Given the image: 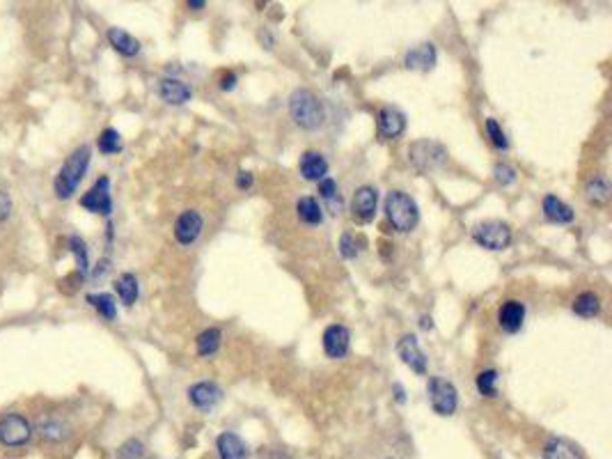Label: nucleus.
Instances as JSON below:
<instances>
[{
  "label": "nucleus",
  "mask_w": 612,
  "mask_h": 459,
  "mask_svg": "<svg viewBox=\"0 0 612 459\" xmlns=\"http://www.w3.org/2000/svg\"><path fill=\"white\" fill-rule=\"evenodd\" d=\"M299 170H301V175H303V179H308V181H319L323 179L328 175V161L323 159V154H319V152H305L303 157H301V163H299Z\"/></svg>",
  "instance_id": "a211bd4d"
},
{
  "label": "nucleus",
  "mask_w": 612,
  "mask_h": 459,
  "mask_svg": "<svg viewBox=\"0 0 612 459\" xmlns=\"http://www.w3.org/2000/svg\"><path fill=\"white\" fill-rule=\"evenodd\" d=\"M376 205H379V190L374 186H360L353 193L351 214L360 223H370L376 216Z\"/></svg>",
  "instance_id": "f8f14e48"
},
{
  "label": "nucleus",
  "mask_w": 612,
  "mask_h": 459,
  "mask_svg": "<svg viewBox=\"0 0 612 459\" xmlns=\"http://www.w3.org/2000/svg\"><path fill=\"white\" fill-rule=\"evenodd\" d=\"M87 303H90V306L97 310V313L101 315V317H106V319H115L117 317V303H115V297H112V294H108V292H101V294H87V299H85Z\"/></svg>",
  "instance_id": "bb28decb"
},
{
  "label": "nucleus",
  "mask_w": 612,
  "mask_h": 459,
  "mask_svg": "<svg viewBox=\"0 0 612 459\" xmlns=\"http://www.w3.org/2000/svg\"><path fill=\"white\" fill-rule=\"evenodd\" d=\"M427 393H429L431 409L438 415H452L459 406V393L452 381L443 377H431L427 384Z\"/></svg>",
  "instance_id": "423d86ee"
},
{
  "label": "nucleus",
  "mask_w": 612,
  "mask_h": 459,
  "mask_svg": "<svg viewBox=\"0 0 612 459\" xmlns=\"http://www.w3.org/2000/svg\"><path fill=\"white\" fill-rule=\"evenodd\" d=\"M186 5L190 7V10H204V5H207V3H204V0H188Z\"/></svg>",
  "instance_id": "79ce46f5"
},
{
  "label": "nucleus",
  "mask_w": 612,
  "mask_h": 459,
  "mask_svg": "<svg viewBox=\"0 0 612 459\" xmlns=\"http://www.w3.org/2000/svg\"><path fill=\"white\" fill-rule=\"evenodd\" d=\"M97 147L101 154H117L122 152V136L117 129H103L99 141H97Z\"/></svg>",
  "instance_id": "c756f323"
},
{
  "label": "nucleus",
  "mask_w": 612,
  "mask_h": 459,
  "mask_svg": "<svg viewBox=\"0 0 612 459\" xmlns=\"http://www.w3.org/2000/svg\"><path fill=\"white\" fill-rule=\"evenodd\" d=\"M87 166H90V147L87 145L78 147V150L69 154L53 181V190L60 200H69L76 193L78 184H81L87 172Z\"/></svg>",
  "instance_id": "f257e3e1"
},
{
  "label": "nucleus",
  "mask_w": 612,
  "mask_h": 459,
  "mask_svg": "<svg viewBox=\"0 0 612 459\" xmlns=\"http://www.w3.org/2000/svg\"><path fill=\"white\" fill-rule=\"evenodd\" d=\"M289 115L301 129H308L314 131L323 124L326 119V110H323V103L319 97L310 90H294L289 97Z\"/></svg>",
  "instance_id": "f03ea898"
},
{
  "label": "nucleus",
  "mask_w": 612,
  "mask_h": 459,
  "mask_svg": "<svg viewBox=\"0 0 612 459\" xmlns=\"http://www.w3.org/2000/svg\"><path fill=\"white\" fill-rule=\"evenodd\" d=\"M475 384H477V391H479V395H482V397H495L497 395V388H495V384H497V372L495 370L479 372Z\"/></svg>",
  "instance_id": "473e14b6"
},
{
  "label": "nucleus",
  "mask_w": 612,
  "mask_h": 459,
  "mask_svg": "<svg viewBox=\"0 0 612 459\" xmlns=\"http://www.w3.org/2000/svg\"><path fill=\"white\" fill-rule=\"evenodd\" d=\"M202 228H204L202 216H200L195 209H186V212L179 214L177 221H174V239H177L181 246H190V244H195L200 235H202Z\"/></svg>",
  "instance_id": "1a4fd4ad"
},
{
  "label": "nucleus",
  "mask_w": 612,
  "mask_h": 459,
  "mask_svg": "<svg viewBox=\"0 0 612 459\" xmlns=\"http://www.w3.org/2000/svg\"><path fill=\"white\" fill-rule=\"evenodd\" d=\"M216 450L221 459H248L250 457L246 441L239 434H234V432H223L216 441Z\"/></svg>",
  "instance_id": "f3484780"
},
{
  "label": "nucleus",
  "mask_w": 612,
  "mask_h": 459,
  "mask_svg": "<svg viewBox=\"0 0 612 459\" xmlns=\"http://www.w3.org/2000/svg\"><path fill=\"white\" fill-rule=\"evenodd\" d=\"M159 94L165 103H172V106H181V103L190 101L193 97V90L188 88L186 83L179 79H163L159 83Z\"/></svg>",
  "instance_id": "aec40b11"
},
{
  "label": "nucleus",
  "mask_w": 612,
  "mask_h": 459,
  "mask_svg": "<svg viewBox=\"0 0 612 459\" xmlns=\"http://www.w3.org/2000/svg\"><path fill=\"white\" fill-rule=\"evenodd\" d=\"M252 181H255V177H252V172L241 170L239 175H237V186H239V188H250V186H252Z\"/></svg>",
  "instance_id": "58836bf2"
},
{
  "label": "nucleus",
  "mask_w": 612,
  "mask_h": 459,
  "mask_svg": "<svg viewBox=\"0 0 612 459\" xmlns=\"http://www.w3.org/2000/svg\"><path fill=\"white\" fill-rule=\"evenodd\" d=\"M419 326H422V328H424V331H431V328H434V319L424 315L422 319H419Z\"/></svg>",
  "instance_id": "a19ab883"
},
{
  "label": "nucleus",
  "mask_w": 612,
  "mask_h": 459,
  "mask_svg": "<svg viewBox=\"0 0 612 459\" xmlns=\"http://www.w3.org/2000/svg\"><path fill=\"white\" fill-rule=\"evenodd\" d=\"M493 175H495V181L502 186H509L516 181V170L509 166V163H497V166L493 168Z\"/></svg>",
  "instance_id": "c9c22d12"
},
{
  "label": "nucleus",
  "mask_w": 612,
  "mask_h": 459,
  "mask_svg": "<svg viewBox=\"0 0 612 459\" xmlns=\"http://www.w3.org/2000/svg\"><path fill=\"white\" fill-rule=\"evenodd\" d=\"M234 85H237V76H234L232 72H230V74H225L223 79H221V90H225V92L234 90Z\"/></svg>",
  "instance_id": "ea45409f"
},
{
  "label": "nucleus",
  "mask_w": 612,
  "mask_h": 459,
  "mask_svg": "<svg viewBox=\"0 0 612 459\" xmlns=\"http://www.w3.org/2000/svg\"><path fill=\"white\" fill-rule=\"evenodd\" d=\"M37 432L46 444H63V441L72 437V427H69L63 418H56V415L41 418L39 425H37Z\"/></svg>",
  "instance_id": "6ab92c4d"
},
{
  "label": "nucleus",
  "mask_w": 612,
  "mask_h": 459,
  "mask_svg": "<svg viewBox=\"0 0 612 459\" xmlns=\"http://www.w3.org/2000/svg\"><path fill=\"white\" fill-rule=\"evenodd\" d=\"M436 58H438L436 46L431 44V41H424V44H417L408 51L406 58H404V65L408 69H417V72H431V69L436 67Z\"/></svg>",
  "instance_id": "dca6fc26"
},
{
  "label": "nucleus",
  "mask_w": 612,
  "mask_h": 459,
  "mask_svg": "<svg viewBox=\"0 0 612 459\" xmlns=\"http://www.w3.org/2000/svg\"><path fill=\"white\" fill-rule=\"evenodd\" d=\"M386 214H388V221L392 223V228L399 232L415 230V225L419 223L417 202L408 193H404V190H392V193H388Z\"/></svg>",
  "instance_id": "7ed1b4c3"
},
{
  "label": "nucleus",
  "mask_w": 612,
  "mask_h": 459,
  "mask_svg": "<svg viewBox=\"0 0 612 459\" xmlns=\"http://www.w3.org/2000/svg\"><path fill=\"white\" fill-rule=\"evenodd\" d=\"M188 400L193 402L197 409H214V406L223 400V391L214 381H200V384H193L188 388Z\"/></svg>",
  "instance_id": "2eb2a0df"
},
{
  "label": "nucleus",
  "mask_w": 612,
  "mask_h": 459,
  "mask_svg": "<svg viewBox=\"0 0 612 459\" xmlns=\"http://www.w3.org/2000/svg\"><path fill=\"white\" fill-rule=\"evenodd\" d=\"M319 195L330 205L333 214H339V188H337V181L335 179L323 177L319 181Z\"/></svg>",
  "instance_id": "7c9ffc66"
},
{
  "label": "nucleus",
  "mask_w": 612,
  "mask_h": 459,
  "mask_svg": "<svg viewBox=\"0 0 612 459\" xmlns=\"http://www.w3.org/2000/svg\"><path fill=\"white\" fill-rule=\"evenodd\" d=\"M544 216L550 223L564 225L573 221V209L566 202L559 200L557 195H546L544 198Z\"/></svg>",
  "instance_id": "5701e85b"
},
{
  "label": "nucleus",
  "mask_w": 612,
  "mask_h": 459,
  "mask_svg": "<svg viewBox=\"0 0 612 459\" xmlns=\"http://www.w3.org/2000/svg\"><path fill=\"white\" fill-rule=\"evenodd\" d=\"M408 161L419 172H434L448 163V150L436 141H415L408 147Z\"/></svg>",
  "instance_id": "20e7f679"
},
{
  "label": "nucleus",
  "mask_w": 612,
  "mask_h": 459,
  "mask_svg": "<svg viewBox=\"0 0 612 459\" xmlns=\"http://www.w3.org/2000/svg\"><path fill=\"white\" fill-rule=\"evenodd\" d=\"M406 131V115L397 106H383L379 112V134L386 141H395Z\"/></svg>",
  "instance_id": "4468645a"
},
{
  "label": "nucleus",
  "mask_w": 612,
  "mask_h": 459,
  "mask_svg": "<svg viewBox=\"0 0 612 459\" xmlns=\"http://www.w3.org/2000/svg\"><path fill=\"white\" fill-rule=\"evenodd\" d=\"M143 453H145V446L140 444L138 439H129L126 444L119 446L117 457L119 459H138V457H143Z\"/></svg>",
  "instance_id": "f704fd0d"
},
{
  "label": "nucleus",
  "mask_w": 612,
  "mask_h": 459,
  "mask_svg": "<svg viewBox=\"0 0 612 459\" xmlns=\"http://www.w3.org/2000/svg\"><path fill=\"white\" fill-rule=\"evenodd\" d=\"M544 459H582V450L566 439H548L544 446Z\"/></svg>",
  "instance_id": "412c9836"
},
{
  "label": "nucleus",
  "mask_w": 612,
  "mask_h": 459,
  "mask_svg": "<svg viewBox=\"0 0 612 459\" xmlns=\"http://www.w3.org/2000/svg\"><path fill=\"white\" fill-rule=\"evenodd\" d=\"M12 214V200L5 190H0V221H7Z\"/></svg>",
  "instance_id": "4c0bfd02"
},
{
  "label": "nucleus",
  "mask_w": 612,
  "mask_h": 459,
  "mask_svg": "<svg viewBox=\"0 0 612 459\" xmlns=\"http://www.w3.org/2000/svg\"><path fill=\"white\" fill-rule=\"evenodd\" d=\"M526 322V303L519 299L504 301L497 310V324L504 333H519Z\"/></svg>",
  "instance_id": "ddd939ff"
},
{
  "label": "nucleus",
  "mask_w": 612,
  "mask_h": 459,
  "mask_svg": "<svg viewBox=\"0 0 612 459\" xmlns=\"http://www.w3.org/2000/svg\"><path fill=\"white\" fill-rule=\"evenodd\" d=\"M397 354L399 358L404 361V366H408L415 375H427V356L424 351L419 349V342L415 335H404L397 342Z\"/></svg>",
  "instance_id": "9b49d317"
},
{
  "label": "nucleus",
  "mask_w": 612,
  "mask_h": 459,
  "mask_svg": "<svg viewBox=\"0 0 612 459\" xmlns=\"http://www.w3.org/2000/svg\"><path fill=\"white\" fill-rule=\"evenodd\" d=\"M108 41H110V46L115 49L119 56H124V58H134V56L140 53V41L134 37V34H129L126 30H122V28H110L108 30Z\"/></svg>",
  "instance_id": "4be33fe9"
},
{
  "label": "nucleus",
  "mask_w": 612,
  "mask_h": 459,
  "mask_svg": "<svg viewBox=\"0 0 612 459\" xmlns=\"http://www.w3.org/2000/svg\"><path fill=\"white\" fill-rule=\"evenodd\" d=\"M69 250L74 253L76 257V266H78V273L85 276L87 269H90V259H87V246L81 237H72L69 239Z\"/></svg>",
  "instance_id": "2f4dec72"
},
{
  "label": "nucleus",
  "mask_w": 612,
  "mask_h": 459,
  "mask_svg": "<svg viewBox=\"0 0 612 459\" xmlns=\"http://www.w3.org/2000/svg\"><path fill=\"white\" fill-rule=\"evenodd\" d=\"M351 347V333L342 324H333L323 331V351L328 354V358H344Z\"/></svg>",
  "instance_id": "9d476101"
},
{
  "label": "nucleus",
  "mask_w": 612,
  "mask_h": 459,
  "mask_svg": "<svg viewBox=\"0 0 612 459\" xmlns=\"http://www.w3.org/2000/svg\"><path fill=\"white\" fill-rule=\"evenodd\" d=\"M221 340H223V333L221 328H207V331H202L197 335V354L200 356H214V354L218 351V347H221Z\"/></svg>",
  "instance_id": "c85d7f7f"
},
{
  "label": "nucleus",
  "mask_w": 612,
  "mask_h": 459,
  "mask_svg": "<svg viewBox=\"0 0 612 459\" xmlns=\"http://www.w3.org/2000/svg\"><path fill=\"white\" fill-rule=\"evenodd\" d=\"M395 391H397V400H399L401 404H404V402H406V397H404V391H401V386H399V384H395Z\"/></svg>",
  "instance_id": "37998d69"
},
{
  "label": "nucleus",
  "mask_w": 612,
  "mask_h": 459,
  "mask_svg": "<svg viewBox=\"0 0 612 459\" xmlns=\"http://www.w3.org/2000/svg\"><path fill=\"white\" fill-rule=\"evenodd\" d=\"M32 439V425L23 413L10 411L0 418V446L3 448H23Z\"/></svg>",
  "instance_id": "39448f33"
},
{
  "label": "nucleus",
  "mask_w": 612,
  "mask_h": 459,
  "mask_svg": "<svg viewBox=\"0 0 612 459\" xmlns=\"http://www.w3.org/2000/svg\"><path fill=\"white\" fill-rule=\"evenodd\" d=\"M486 134H488V138H491V143L497 147V150H509V141H507L502 127L497 124L495 117H488L486 119Z\"/></svg>",
  "instance_id": "72a5a7b5"
},
{
  "label": "nucleus",
  "mask_w": 612,
  "mask_h": 459,
  "mask_svg": "<svg viewBox=\"0 0 612 459\" xmlns=\"http://www.w3.org/2000/svg\"><path fill=\"white\" fill-rule=\"evenodd\" d=\"M573 313L578 315V317H585V319L597 317L601 313V299H599V294H594V292H582V294H578V297H575V301H573Z\"/></svg>",
  "instance_id": "393cba45"
},
{
  "label": "nucleus",
  "mask_w": 612,
  "mask_h": 459,
  "mask_svg": "<svg viewBox=\"0 0 612 459\" xmlns=\"http://www.w3.org/2000/svg\"><path fill=\"white\" fill-rule=\"evenodd\" d=\"M115 290H117V297L122 299L124 306H134V303L138 301L140 287H138V278L134 273H122L115 280Z\"/></svg>",
  "instance_id": "a878e982"
},
{
  "label": "nucleus",
  "mask_w": 612,
  "mask_h": 459,
  "mask_svg": "<svg viewBox=\"0 0 612 459\" xmlns=\"http://www.w3.org/2000/svg\"><path fill=\"white\" fill-rule=\"evenodd\" d=\"M81 207L87 212L101 214V216H110L112 214V198H110V179L108 177H99L94 181V186L83 193L81 198Z\"/></svg>",
  "instance_id": "6e6552de"
},
{
  "label": "nucleus",
  "mask_w": 612,
  "mask_h": 459,
  "mask_svg": "<svg viewBox=\"0 0 612 459\" xmlns=\"http://www.w3.org/2000/svg\"><path fill=\"white\" fill-rule=\"evenodd\" d=\"M296 216H299L301 223H308V225H319L323 221V212L319 202L310 195H305L296 202Z\"/></svg>",
  "instance_id": "b1692460"
},
{
  "label": "nucleus",
  "mask_w": 612,
  "mask_h": 459,
  "mask_svg": "<svg viewBox=\"0 0 612 459\" xmlns=\"http://www.w3.org/2000/svg\"><path fill=\"white\" fill-rule=\"evenodd\" d=\"M473 239L482 248L488 250H504L512 244V228L502 221H484L473 228Z\"/></svg>",
  "instance_id": "0eeeda50"
},
{
  "label": "nucleus",
  "mask_w": 612,
  "mask_h": 459,
  "mask_svg": "<svg viewBox=\"0 0 612 459\" xmlns=\"http://www.w3.org/2000/svg\"><path fill=\"white\" fill-rule=\"evenodd\" d=\"M339 253H342L344 259H353L358 255V248L353 244V237L349 235V232H344L342 239H339Z\"/></svg>",
  "instance_id": "e433bc0d"
},
{
  "label": "nucleus",
  "mask_w": 612,
  "mask_h": 459,
  "mask_svg": "<svg viewBox=\"0 0 612 459\" xmlns=\"http://www.w3.org/2000/svg\"><path fill=\"white\" fill-rule=\"evenodd\" d=\"M585 198L592 202V205H606L610 200V184L608 179L603 175H597L587 181L585 186Z\"/></svg>",
  "instance_id": "cd10ccee"
}]
</instances>
